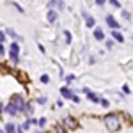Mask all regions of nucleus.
<instances>
[{
	"label": "nucleus",
	"mask_w": 133,
	"mask_h": 133,
	"mask_svg": "<svg viewBox=\"0 0 133 133\" xmlns=\"http://www.w3.org/2000/svg\"><path fill=\"white\" fill-rule=\"evenodd\" d=\"M105 126L108 128V131H117L119 130V117L115 114H108L105 117Z\"/></svg>",
	"instance_id": "obj_1"
},
{
	"label": "nucleus",
	"mask_w": 133,
	"mask_h": 133,
	"mask_svg": "<svg viewBox=\"0 0 133 133\" xmlns=\"http://www.w3.org/2000/svg\"><path fill=\"white\" fill-rule=\"evenodd\" d=\"M18 50H20V44H18V43H12V44H11V51H9V55H11V61L14 62V64H18V62H20V57H18Z\"/></svg>",
	"instance_id": "obj_2"
},
{
	"label": "nucleus",
	"mask_w": 133,
	"mask_h": 133,
	"mask_svg": "<svg viewBox=\"0 0 133 133\" xmlns=\"http://www.w3.org/2000/svg\"><path fill=\"white\" fill-rule=\"evenodd\" d=\"M11 103L16 107V110H18V112H23V110H25V103H23V98H21V96H12Z\"/></svg>",
	"instance_id": "obj_3"
},
{
	"label": "nucleus",
	"mask_w": 133,
	"mask_h": 133,
	"mask_svg": "<svg viewBox=\"0 0 133 133\" xmlns=\"http://www.w3.org/2000/svg\"><path fill=\"white\" fill-rule=\"evenodd\" d=\"M64 126L71 131V130H75V128H76V121H73L71 117H66V119H64Z\"/></svg>",
	"instance_id": "obj_4"
},
{
	"label": "nucleus",
	"mask_w": 133,
	"mask_h": 133,
	"mask_svg": "<svg viewBox=\"0 0 133 133\" xmlns=\"http://www.w3.org/2000/svg\"><path fill=\"white\" fill-rule=\"evenodd\" d=\"M107 25H108L110 29H119V23L115 21L114 16H107Z\"/></svg>",
	"instance_id": "obj_5"
},
{
	"label": "nucleus",
	"mask_w": 133,
	"mask_h": 133,
	"mask_svg": "<svg viewBox=\"0 0 133 133\" xmlns=\"http://www.w3.org/2000/svg\"><path fill=\"white\" fill-rule=\"evenodd\" d=\"M83 18H85V25H87V27H94V23H96V21H94V18H92L91 14L83 12Z\"/></svg>",
	"instance_id": "obj_6"
},
{
	"label": "nucleus",
	"mask_w": 133,
	"mask_h": 133,
	"mask_svg": "<svg viewBox=\"0 0 133 133\" xmlns=\"http://www.w3.org/2000/svg\"><path fill=\"white\" fill-rule=\"evenodd\" d=\"M83 92L87 94V98H89L91 101H94V103H98V101H99V98H98V96H96L94 92H91V91H89V89H83Z\"/></svg>",
	"instance_id": "obj_7"
},
{
	"label": "nucleus",
	"mask_w": 133,
	"mask_h": 133,
	"mask_svg": "<svg viewBox=\"0 0 133 133\" xmlns=\"http://www.w3.org/2000/svg\"><path fill=\"white\" fill-rule=\"evenodd\" d=\"M5 112L7 114H11V115H18V110H16V107H14V105H12V103H9V105H7V107H5Z\"/></svg>",
	"instance_id": "obj_8"
},
{
	"label": "nucleus",
	"mask_w": 133,
	"mask_h": 133,
	"mask_svg": "<svg viewBox=\"0 0 133 133\" xmlns=\"http://www.w3.org/2000/svg\"><path fill=\"white\" fill-rule=\"evenodd\" d=\"M112 36H114V39H115V41H119V43H123V41H124L123 34L117 30V29H114V30H112Z\"/></svg>",
	"instance_id": "obj_9"
},
{
	"label": "nucleus",
	"mask_w": 133,
	"mask_h": 133,
	"mask_svg": "<svg viewBox=\"0 0 133 133\" xmlns=\"http://www.w3.org/2000/svg\"><path fill=\"white\" fill-rule=\"evenodd\" d=\"M46 18H48V23H55V21H57V12H55V11H48Z\"/></svg>",
	"instance_id": "obj_10"
},
{
	"label": "nucleus",
	"mask_w": 133,
	"mask_h": 133,
	"mask_svg": "<svg viewBox=\"0 0 133 133\" xmlns=\"http://www.w3.org/2000/svg\"><path fill=\"white\" fill-rule=\"evenodd\" d=\"M94 37H96L98 41H101L103 37H105V34H103V30H101V29H94Z\"/></svg>",
	"instance_id": "obj_11"
},
{
	"label": "nucleus",
	"mask_w": 133,
	"mask_h": 133,
	"mask_svg": "<svg viewBox=\"0 0 133 133\" xmlns=\"http://www.w3.org/2000/svg\"><path fill=\"white\" fill-rule=\"evenodd\" d=\"M61 94H62V98H71V96H73L71 91H69L68 87H62V89H61Z\"/></svg>",
	"instance_id": "obj_12"
},
{
	"label": "nucleus",
	"mask_w": 133,
	"mask_h": 133,
	"mask_svg": "<svg viewBox=\"0 0 133 133\" xmlns=\"http://www.w3.org/2000/svg\"><path fill=\"white\" fill-rule=\"evenodd\" d=\"M50 5H55V7H57V9H64V4H62V2H61V0H51V4H50Z\"/></svg>",
	"instance_id": "obj_13"
},
{
	"label": "nucleus",
	"mask_w": 133,
	"mask_h": 133,
	"mask_svg": "<svg viewBox=\"0 0 133 133\" xmlns=\"http://www.w3.org/2000/svg\"><path fill=\"white\" fill-rule=\"evenodd\" d=\"M64 39H66V44H69V43H71V34H69L68 30L64 32Z\"/></svg>",
	"instance_id": "obj_14"
},
{
	"label": "nucleus",
	"mask_w": 133,
	"mask_h": 133,
	"mask_svg": "<svg viewBox=\"0 0 133 133\" xmlns=\"http://www.w3.org/2000/svg\"><path fill=\"white\" fill-rule=\"evenodd\" d=\"M7 34H9L11 37H14V39H16V37H18V36H16V32L12 30V29H7Z\"/></svg>",
	"instance_id": "obj_15"
},
{
	"label": "nucleus",
	"mask_w": 133,
	"mask_h": 133,
	"mask_svg": "<svg viewBox=\"0 0 133 133\" xmlns=\"http://www.w3.org/2000/svg\"><path fill=\"white\" fill-rule=\"evenodd\" d=\"M29 126H30V123L27 121V123H23V124L20 126V130H29Z\"/></svg>",
	"instance_id": "obj_16"
},
{
	"label": "nucleus",
	"mask_w": 133,
	"mask_h": 133,
	"mask_svg": "<svg viewBox=\"0 0 133 133\" xmlns=\"http://www.w3.org/2000/svg\"><path fill=\"white\" fill-rule=\"evenodd\" d=\"M5 130L7 131H14V124H5Z\"/></svg>",
	"instance_id": "obj_17"
},
{
	"label": "nucleus",
	"mask_w": 133,
	"mask_h": 133,
	"mask_svg": "<svg viewBox=\"0 0 133 133\" xmlns=\"http://www.w3.org/2000/svg\"><path fill=\"white\" fill-rule=\"evenodd\" d=\"M41 82L43 83H48V82H50V78H48L46 75H43V76H41Z\"/></svg>",
	"instance_id": "obj_18"
},
{
	"label": "nucleus",
	"mask_w": 133,
	"mask_h": 133,
	"mask_svg": "<svg viewBox=\"0 0 133 133\" xmlns=\"http://www.w3.org/2000/svg\"><path fill=\"white\" fill-rule=\"evenodd\" d=\"M99 105H103V107H108L110 103H108V99H99Z\"/></svg>",
	"instance_id": "obj_19"
},
{
	"label": "nucleus",
	"mask_w": 133,
	"mask_h": 133,
	"mask_svg": "<svg viewBox=\"0 0 133 133\" xmlns=\"http://www.w3.org/2000/svg\"><path fill=\"white\" fill-rule=\"evenodd\" d=\"M123 16H124V18H126V20H130V18H131V14H130L128 11H124V12H123Z\"/></svg>",
	"instance_id": "obj_20"
},
{
	"label": "nucleus",
	"mask_w": 133,
	"mask_h": 133,
	"mask_svg": "<svg viewBox=\"0 0 133 133\" xmlns=\"http://www.w3.org/2000/svg\"><path fill=\"white\" fill-rule=\"evenodd\" d=\"M71 99H73V101H75V103H80V98H78V96H75V94H73V96H71Z\"/></svg>",
	"instance_id": "obj_21"
},
{
	"label": "nucleus",
	"mask_w": 133,
	"mask_h": 133,
	"mask_svg": "<svg viewBox=\"0 0 133 133\" xmlns=\"http://www.w3.org/2000/svg\"><path fill=\"white\" fill-rule=\"evenodd\" d=\"M110 4H112L114 7H119V2H117V0H110Z\"/></svg>",
	"instance_id": "obj_22"
},
{
	"label": "nucleus",
	"mask_w": 133,
	"mask_h": 133,
	"mask_svg": "<svg viewBox=\"0 0 133 133\" xmlns=\"http://www.w3.org/2000/svg\"><path fill=\"white\" fill-rule=\"evenodd\" d=\"M123 91L128 94V92H130V87H128V85H123Z\"/></svg>",
	"instance_id": "obj_23"
},
{
	"label": "nucleus",
	"mask_w": 133,
	"mask_h": 133,
	"mask_svg": "<svg viewBox=\"0 0 133 133\" xmlns=\"http://www.w3.org/2000/svg\"><path fill=\"white\" fill-rule=\"evenodd\" d=\"M4 39H5V34H4V32H0V43L4 41Z\"/></svg>",
	"instance_id": "obj_24"
},
{
	"label": "nucleus",
	"mask_w": 133,
	"mask_h": 133,
	"mask_svg": "<svg viewBox=\"0 0 133 133\" xmlns=\"http://www.w3.org/2000/svg\"><path fill=\"white\" fill-rule=\"evenodd\" d=\"M37 103H41V105H43V103H46V98H39V99H37Z\"/></svg>",
	"instance_id": "obj_25"
},
{
	"label": "nucleus",
	"mask_w": 133,
	"mask_h": 133,
	"mask_svg": "<svg viewBox=\"0 0 133 133\" xmlns=\"http://www.w3.org/2000/svg\"><path fill=\"white\" fill-rule=\"evenodd\" d=\"M37 124H39V126H44V124H46V119H41V121H39Z\"/></svg>",
	"instance_id": "obj_26"
},
{
	"label": "nucleus",
	"mask_w": 133,
	"mask_h": 133,
	"mask_svg": "<svg viewBox=\"0 0 133 133\" xmlns=\"http://www.w3.org/2000/svg\"><path fill=\"white\" fill-rule=\"evenodd\" d=\"M4 51L5 50H4V46H2V43H0V55H4Z\"/></svg>",
	"instance_id": "obj_27"
},
{
	"label": "nucleus",
	"mask_w": 133,
	"mask_h": 133,
	"mask_svg": "<svg viewBox=\"0 0 133 133\" xmlns=\"http://www.w3.org/2000/svg\"><path fill=\"white\" fill-rule=\"evenodd\" d=\"M96 4H98V5H103V4H105V0H96Z\"/></svg>",
	"instance_id": "obj_28"
},
{
	"label": "nucleus",
	"mask_w": 133,
	"mask_h": 133,
	"mask_svg": "<svg viewBox=\"0 0 133 133\" xmlns=\"http://www.w3.org/2000/svg\"><path fill=\"white\" fill-rule=\"evenodd\" d=\"M0 110H4V108H2V103H0Z\"/></svg>",
	"instance_id": "obj_29"
}]
</instances>
